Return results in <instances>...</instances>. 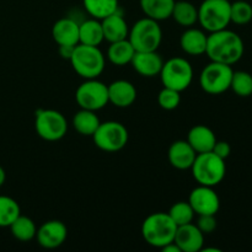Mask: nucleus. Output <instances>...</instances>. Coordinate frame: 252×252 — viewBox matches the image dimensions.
Instances as JSON below:
<instances>
[{
    "label": "nucleus",
    "mask_w": 252,
    "mask_h": 252,
    "mask_svg": "<svg viewBox=\"0 0 252 252\" xmlns=\"http://www.w3.org/2000/svg\"><path fill=\"white\" fill-rule=\"evenodd\" d=\"M244 51L243 39L234 31L224 29L208 34L206 54L212 62L233 65L240 61Z\"/></svg>",
    "instance_id": "obj_1"
},
{
    "label": "nucleus",
    "mask_w": 252,
    "mask_h": 252,
    "mask_svg": "<svg viewBox=\"0 0 252 252\" xmlns=\"http://www.w3.org/2000/svg\"><path fill=\"white\" fill-rule=\"evenodd\" d=\"M177 225L164 212L153 213L145 218L142 225V235L145 243L153 248L162 249L172 243L176 235Z\"/></svg>",
    "instance_id": "obj_2"
},
{
    "label": "nucleus",
    "mask_w": 252,
    "mask_h": 252,
    "mask_svg": "<svg viewBox=\"0 0 252 252\" xmlns=\"http://www.w3.org/2000/svg\"><path fill=\"white\" fill-rule=\"evenodd\" d=\"M69 62L75 73L84 79H97L105 70V56L98 47L76 44Z\"/></svg>",
    "instance_id": "obj_3"
},
{
    "label": "nucleus",
    "mask_w": 252,
    "mask_h": 252,
    "mask_svg": "<svg viewBox=\"0 0 252 252\" xmlns=\"http://www.w3.org/2000/svg\"><path fill=\"white\" fill-rule=\"evenodd\" d=\"M193 179L202 186L214 187L220 184L226 174L225 160L213 152L197 154L191 167Z\"/></svg>",
    "instance_id": "obj_4"
},
{
    "label": "nucleus",
    "mask_w": 252,
    "mask_h": 252,
    "mask_svg": "<svg viewBox=\"0 0 252 252\" xmlns=\"http://www.w3.org/2000/svg\"><path fill=\"white\" fill-rule=\"evenodd\" d=\"M128 41L132 43L135 52L158 51L162 41V31L159 21L145 16L129 29Z\"/></svg>",
    "instance_id": "obj_5"
},
{
    "label": "nucleus",
    "mask_w": 252,
    "mask_h": 252,
    "mask_svg": "<svg viewBox=\"0 0 252 252\" xmlns=\"http://www.w3.org/2000/svg\"><path fill=\"white\" fill-rule=\"evenodd\" d=\"M159 75L165 88L182 93L193 80V68L187 59L175 57L162 64Z\"/></svg>",
    "instance_id": "obj_6"
},
{
    "label": "nucleus",
    "mask_w": 252,
    "mask_h": 252,
    "mask_svg": "<svg viewBox=\"0 0 252 252\" xmlns=\"http://www.w3.org/2000/svg\"><path fill=\"white\" fill-rule=\"evenodd\" d=\"M229 0H204L198 7V22L206 31L216 32L230 24Z\"/></svg>",
    "instance_id": "obj_7"
},
{
    "label": "nucleus",
    "mask_w": 252,
    "mask_h": 252,
    "mask_svg": "<svg viewBox=\"0 0 252 252\" xmlns=\"http://www.w3.org/2000/svg\"><path fill=\"white\" fill-rule=\"evenodd\" d=\"M128 130L122 123L116 121L101 122L96 132L93 134L94 143L98 149L107 153L120 152L127 145Z\"/></svg>",
    "instance_id": "obj_8"
},
{
    "label": "nucleus",
    "mask_w": 252,
    "mask_h": 252,
    "mask_svg": "<svg viewBox=\"0 0 252 252\" xmlns=\"http://www.w3.org/2000/svg\"><path fill=\"white\" fill-rule=\"evenodd\" d=\"M234 70L231 65L211 62L207 64L199 75V85L202 90L211 95H219L230 89Z\"/></svg>",
    "instance_id": "obj_9"
},
{
    "label": "nucleus",
    "mask_w": 252,
    "mask_h": 252,
    "mask_svg": "<svg viewBox=\"0 0 252 252\" xmlns=\"http://www.w3.org/2000/svg\"><path fill=\"white\" fill-rule=\"evenodd\" d=\"M36 132L47 142H57L65 137L68 132V122L59 111L38 110L34 120Z\"/></svg>",
    "instance_id": "obj_10"
},
{
    "label": "nucleus",
    "mask_w": 252,
    "mask_h": 252,
    "mask_svg": "<svg viewBox=\"0 0 252 252\" xmlns=\"http://www.w3.org/2000/svg\"><path fill=\"white\" fill-rule=\"evenodd\" d=\"M75 100L80 108L96 112L108 103L107 85L97 79H85L76 89Z\"/></svg>",
    "instance_id": "obj_11"
},
{
    "label": "nucleus",
    "mask_w": 252,
    "mask_h": 252,
    "mask_svg": "<svg viewBox=\"0 0 252 252\" xmlns=\"http://www.w3.org/2000/svg\"><path fill=\"white\" fill-rule=\"evenodd\" d=\"M189 203L191 204L194 213L198 216L213 214L216 216L220 208V199L213 187L199 185L192 189L189 197Z\"/></svg>",
    "instance_id": "obj_12"
},
{
    "label": "nucleus",
    "mask_w": 252,
    "mask_h": 252,
    "mask_svg": "<svg viewBox=\"0 0 252 252\" xmlns=\"http://www.w3.org/2000/svg\"><path fill=\"white\" fill-rule=\"evenodd\" d=\"M68 238V229L61 220H49L37 229V243L44 249H57L63 245Z\"/></svg>",
    "instance_id": "obj_13"
},
{
    "label": "nucleus",
    "mask_w": 252,
    "mask_h": 252,
    "mask_svg": "<svg viewBox=\"0 0 252 252\" xmlns=\"http://www.w3.org/2000/svg\"><path fill=\"white\" fill-rule=\"evenodd\" d=\"M175 243L181 252L202 251L204 245V234L193 223L177 226Z\"/></svg>",
    "instance_id": "obj_14"
},
{
    "label": "nucleus",
    "mask_w": 252,
    "mask_h": 252,
    "mask_svg": "<svg viewBox=\"0 0 252 252\" xmlns=\"http://www.w3.org/2000/svg\"><path fill=\"white\" fill-rule=\"evenodd\" d=\"M108 102L116 107L126 108L134 103L137 98V89L128 80H116L107 85Z\"/></svg>",
    "instance_id": "obj_15"
},
{
    "label": "nucleus",
    "mask_w": 252,
    "mask_h": 252,
    "mask_svg": "<svg viewBox=\"0 0 252 252\" xmlns=\"http://www.w3.org/2000/svg\"><path fill=\"white\" fill-rule=\"evenodd\" d=\"M130 64L139 75L145 76V78H153L155 75H159L164 62L157 51L135 52Z\"/></svg>",
    "instance_id": "obj_16"
},
{
    "label": "nucleus",
    "mask_w": 252,
    "mask_h": 252,
    "mask_svg": "<svg viewBox=\"0 0 252 252\" xmlns=\"http://www.w3.org/2000/svg\"><path fill=\"white\" fill-rule=\"evenodd\" d=\"M52 37L58 46H76L79 44V24L70 17H63L52 27Z\"/></svg>",
    "instance_id": "obj_17"
},
{
    "label": "nucleus",
    "mask_w": 252,
    "mask_h": 252,
    "mask_svg": "<svg viewBox=\"0 0 252 252\" xmlns=\"http://www.w3.org/2000/svg\"><path fill=\"white\" fill-rule=\"evenodd\" d=\"M169 161L177 170H189L193 165L197 153L187 140H176L169 148Z\"/></svg>",
    "instance_id": "obj_18"
},
{
    "label": "nucleus",
    "mask_w": 252,
    "mask_h": 252,
    "mask_svg": "<svg viewBox=\"0 0 252 252\" xmlns=\"http://www.w3.org/2000/svg\"><path fill=\"white\" fill-rule=\"evenodd\" d=\"M187 142L197 154H202V153H208L213 150L214 144L217 143V137L211 128L198 125L189 129Z\"/></svg>",
    "instance_id": "obj_19"
},
{
    "label": "nucleus",
    "mask_w": 252,
    "mask_h": 252,
    "mask_svg": "<svg viewBox=\"0 0 252 252\" xmlns=\"http://www.w3.org/2000/svg\"><path fill=\"white\" fill-rule=\"evenodd\" d=\"M101 25H102L103 38L110 43L128 38L129 27L125 17L118 11L101 20Z\"/></svg>",
    "instance_id": "obj_20"
},
{
    "label": "nucleus",
    "mask_w": 252,
    "mask_h": 252,
    "mask_svg": "<svg viewBox=\"0 0 252 252\" xmlns=\"http://www.w3.org/2000/svg\"><path fill=\"white\" fill-rule=\"evenodd\" d=\"M207 36L202 30L189 27L180 38V46L185 53L189 56H202L206 53Z\"/></svg>",
    "instance_id": "obj_21"
},
{
    "label": "nucleus",
    "mask_w": 252,
    "mask_h": 252,
    "mask_svg": "<svg viewBox=\"0 0 252 252\" xmlns=\"http://www.w3.org/2000/svg\"><path fill=\"white\" fill-rule=\"evenodd\" d=\"M139 4L145 16L155 21H162L171 17L175 0H139Z\"/></svg>",
    "instance_id": "obj_22"
},
{
    "label": "nucleus",
    "mask_w": 252,
    "mask_h": 252,
    "mask_svg": "<svg viewBox=\"0 0 252 252\" xmlns=\"http://www.w3.org/2000/svg\"><path fill=\"white\" fill-rule=\"evenodd\" d=\"M103 39L101 20L90 19L79 24V43L98 47Z\"/></svg>",
    "instance_id": "obj_23"
},
{
    "label": "nucleus",
    "mask_w": 252,
    "mask_h": 252,
    "mask_svg": "<svg viewBox=\"0 0 252 252\" xmlns=\"http://www.w3.org/2000/svg\"><path fill=\"white\" fill-rule=\"evenodd\" d=\"M134 53L135 49L133 48L132 43L128 41V38H126L110 43L107 49V58L115 65L122 66L126 64H130Z\"/></svg>",
    "instance_id": "obj_24"
},
{
    "label": "nucleus",
    "mask_w": 252,
    "mask_h": 252,
    "mask_svg": "<svg viewBox=\"0 0 252 252\" xmlns=\"http://www.w3.org/2000/svg\"><path fill=\"white\" fill-rule=\"evenodd\" d=\"M100 123L101 122L97 116H96L95 111L80 108V111H78L73 117L74 129L79 134L86 135V137H93Z\"/></svg>",
    "instance_id": "obj_25"
},
{
    "label": "nucleus",
    "mask_w": 252,
    "mask_h": 252,
    "mask_svg": "<svg viewBox=\"0 0 252 252\" xmlns=\"http://www.w3.org/2000/svg\"><path fill=\"white\" fill-rule=\"evenodd\" d=\"M171 17L180 26L189 29L198 22V7L194 6L192 2L185 1V0L175 1Z\"/></svg>",
    "instance_id": "obj_26"
},
{
    "label": "nucleus",
    "mask_w": 252,
    "mask_h": 252,
    "mask_svg": "<svg viewBox=\"0 0 252 252\" xmlns=\"http://www.w3.org/2000/svg\"><path fill=\"white\" fill-rule=\"evenodd\" d=\"M86 12L93 19L102 20L118 11V0H83Z\"/></svg>",
    "instance_id": "obj_27"
},
{
    "label": "nucleus",
    "mask_w": 252,
    "mask_h": 252,
    "mask_svg": "<svg viewBox=\"0 0 252 252\" xmlns=\"http://www.w3.org/2000/svg\"><path fill=\"white\" fill-rule=\"evenodd\" d=\"M10 230H11L12 236L15 239L20 241H31L32 239L36 238L37 234V226L34 224V221L31 218L26 216H21L20 214L16 219L14 220V223L9 226Z\"/></svg>",
    "instance_id": "obj_28"
},
{
    "label": "nucleus",
    "mask_w": 252,
    "mask_h": 252,
    "mask_svg": "<svg viewBox=\"0 0 252 252\" xmlns=\"http://www.w3.org/2000/svg\"><path fill=\"white\" fill-rule=\"evenodd\" d=\"M20 214L21 209L14 198L0 196V228H9Z\"/></svg>",
    "instance_id": "obj_29"
},
{
    "label": "nucleus",
    "mask_w": 252,
    "mask_h": 252,
    "mask_svg": "<svg viewBox=\"0 0 252 252\" xmlns=\"http://www.w3.org/2000/svg\"><path fill=\"white\" fill-rule=\"evenodd\" d=\"M230 89L240 97L252 95V75L248 71H234Z\"/></svg>",
    "instance_id": "obj_30"
},
{
    "label": "nucleus",
    "mask_w": 252,
    "mask_h": 252,
    "mask_svg": "<svg viewBox=\"0 0 252 252\" xmlns=\"http://www.w3.org/2000/svg\"><path fill=\"white\" fill-rule=\"evenodd\" d=\"M167 214L170 216V218L174 220V223L177 226L185 225V224H189L193 221L194 218V211L192 209L191 204L187 202H177L174 206L170 208V211L167 212Z\"/></svg>",
    "instance_id": "obj_31"
},
{
    "label": "nucleus",
    "mask_w": 252,
    "mask_h": 252,
    "mask_svg": "<svg viewBox=\"0 0 252 252\" xmlns=\"http://www.w3.org/2000/svg\"><path fill=\"white\" fill-rule=\"evenodd\" d=\"M252 20V5L250 2L238 0L230 4V21L236 25H246Z\"/></svg>",
    "instance_id": "obj_32"
},
{
    "label": "nucleus",
    "mask_w": 252,
    "mask_h": 252,
    "mask_svg": "<svg viewBox=\"0 0 252 252\" xmlns=\"http://www.w3.org/2000/svg\"><path fill=\"white\" fill-rule=\"evenodd\" d=\"M158 102L161 108L166 111H172L179 107L181 102V93L174 90V89L165 88L158 95Z\"/></svg>",
    "instance_id": "obj_33"
},
{
    "label": "nucleus",
    "mask_w": 252,
    "mask_h": 252,
    "mask_svg": "<svg viewBox=\"0 0 252 252\" xmlns=\"http://www.w3.org/2000/svg\"><path fill=\"white\" fill-rule=\"evenodd\" d=\"M197 226L203 234H211L217 229V219L213 214H206V216H199Z\"/></svg>",
    "instance_id": "obj_34"
},
{
    "label": "nucleus",
    "mask_w": 252,
    "mask_h": 252,
    "mask_svg": "<svg viewBox=\"0 0 252 252\" xmlns=\"http://www.w3.org/2000/svg\"><path fill=\"white\" fill-rule=\"evenodd\" d=\"M212 152L216 155H218L219 158L225 160L226 158H229L231 153V147L228 142H223V140H217V143L214 144L213 150Z\"/></svg>",
    "instance_id": "obj_35"
},
{
    "label": "nucleus",
    "mask_w": 252,
    "mask_h": 252,
    "mask_svg": "<svg viewBox=\"0 0 252 252\" xmlns=\"http://www.w3.org/2000/svg\"><path fill=\"white\" fill-rule=\"evenodd\" d=\"M74 48H75V46H59V54H61V57L63 59L70 61Z\"/></svg>",
    "instance_id": "obj_36"
},
{
    "label": "nucleus",
    "mask_w": 252,
    "mask_h": 252,
    "mask_svg": "<svg viewBox=\"0 0 252 252\" xmlns=\"http://www.w3.org/2000/svg\"><path fill=\"white\" fill-rule=\"evenodd\" d=\"M161 250L164 251V252H181V250H180V248L176 245V243H175V241H172V243L167 244V245L164 246V248H162Z\"/></svg>",
    "instance_id": "obj_37"
},
{
    "label": "nucleus",
    "mask_w": 252,
    "mask_h": 252,
    "mask_svg": "<svg viewBox=\"0 0 252 252\" xmlns=\"http://www.w3.org/2000/svg\"><path fill=\"white\" fill-rule=\"evenodd\" d=\"M5 180H6V174H5V170L0 166V187L5 184Z\"/></svg>",
    "instance_id": "obj_38"
}]
</instances>
